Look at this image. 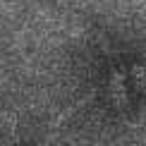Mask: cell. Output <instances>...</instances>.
Listing matches in <instances>:
<instances>
[{"label": "cell", "mask_w": 146, "mask_h": 146, "mask_svg": "<svg viewBox=\"0 0 146 146\" xmlns=\"http://www.w3.org/2000/svg\"><path fill=\"white\" fill-rule=\"evenodd\" d=\"M96 96H98V89H91V91H86L84 96H79L77 101H72L70 106L65 108V110L60 113V115H58L55 120H53L50 125H48V132H46V137L38 141V146H53V144L58 141V137L65 132V127L72 122V117H74L77 113H82L84 108L89 106V103H94V98H96Z\"/></svg>", "instance_id": "obj_1"}]
</instances>
